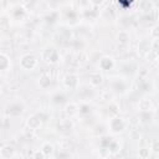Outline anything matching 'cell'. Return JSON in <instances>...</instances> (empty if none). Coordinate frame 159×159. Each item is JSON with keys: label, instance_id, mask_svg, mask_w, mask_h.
<instances>
[{"label": "cell", "instance_id": "obj_21", "mask_svg": "<svg viewBox=\"0 0 159 159\" xmlns=\"http://www.w3.org/2000/svg\"><path fill=\"white\" fill-rule=\"evenodd\" d=\"M138 154H139V157L142 159H147L149 157V149L148 148H140L139 152H138Z\"/></svg>", "mask_w": 159, "mask_h": 159}, {"label": "cell", "instance_id": "obj_4", "mask_svg": "<svg viewBox=\"0 0 159 159\" xmlns=\"http://www.w3.org/2000/svg\"><path fill=\"white\" fill-rule=\"evenodd\" d=\"M42 56H43V60H46V61L50 62V63H56V62L58 61V53H57V51L53 50V48L46 50Z\"/></svg>", "mask_w": 159, "mask_h": 159}, {"label": "cell", "instance_id": "obj_24", "mask_svg": "<svg viewBox=\"0 0 159 159\" xmlns=\"http://www.w3.org/2000/svg\"><path fill=\"white\" fill-rule=\"evenodd\" d=\"M65 96L63 94H56V96H53V102L55 103H63L65 102Z\"/></svg>", "mask_w": 159, "mask_h": 159}, {"label": "cell", "instance_id": "obj_25", "mask_svg": "<svg viewBox=\"0 0 159 159\" xmlns=\"http://www.w3.org/2000/svg\"><path fill=\"white\" fill-rule=\"evenodd\" d=\"M113 87H114V89H116V91H118V92H123V89H124V84H123L122 82H120V83H118V82H117V83H114V86H113Z\"/></svg>", "mask_w": 159, "mask_h": 159}, {"label": "cell", "instance_id": "obj_17", "mask_svg": "<svg viewBox=\"0 0 159 159\" xmlns=\"http://www.w3.org/2000/svg\"><path fill=\"white\" fill-rule=\"evenodd\" d=\"M138 48H139L140 51H150V50H149V43H148V41H145V40H142V41L138 43Z\"/></svg>", "mask_w": 159, "mask_h": 159}, {"label": "cell", "instance_id": "obj_15", "mask_svg": "<svg viewBox=\"0 0 159 159\" xmlns=\"http://www.w3.org/2000/svg\"><path fill=\"white\" fill-rule=\"evenodd\" d=\"M77 111H78V108H77V106L75 103H70V104L66 106V113L70 114V116H73Z\"/></svg>", "mask_w": 159, "mask_h": 159}, {"label": "cell", "instance_id": "obj_12", "mask_svg": "<svg viewBox=\"0 0 159 159\" xmlns=\"http://www.w3.org/2000/svg\"><path fill=\"white\" fill-rule=\"evenodd\" d=\"M9 65H10V61H9L7 55L1 53V55H0V68H1V70H6Z\"/></svg>", "mask_w": 159, "mask_h": 159}, {"label": "cell", "instance_id": "obj_3", "mask_svg": "<svg viewBox=\"0 0 159 159\" xmlns=\"http://www.w3.org/2000/svg\"><path fill=\"white\" fill-rule=\"evenodd\" d=\"M109 127L112 129V132L114 133H119L122 132L124 128H125V123L122 118H118V117H114L111 119V123H109Z\"/></svg>", "mask_w": 159, "mask_h": 159}, {"label": "cell", "instance_id": "obj_10", "mask_svg": "<svg viewBox=\"0 0 159 159\" xmlns=\"http://www.w3.org/2000/svg\"><path fill=\"white\" fill-rule=\"evenodd\" d=\"M102 78L103 77L99 73H91V76H89V83L92 86H99L102 83Z\"/></svg>", "mask_w": 159, "mask_h": 159}, {"label": "cell", "instance_id": "obj_1", "mask_svg": "<svg viewBox=\"0 0 159 159\" xmlns=\"http://www.w3.org/2000/svg\"><path fill=\"white\" fill-rule=\"evenodd\" d=\"M20 65L24 70H34L37 65V60L34 55H24L20 60Z\"/></svg>", "mask_w": 159, "mask_h": 159}, {"label": "cell", "instance_id": "obj_26", "mask_svg": "<svg viewBox=\"0 0 159 159\" xmlns=\"http://www.w3.org/2000/svg\"><path fill=\"white\" fill-rule=\"evenodd\" d=\"M109 109H111V112H112L113 114H117V113H118V106H117L116 103H111V104H109Z\"/></svg>", "mask_w": 159, "mask_h": 159}, {"label": "cell", "instance_id": "obj_19", "mask_svg": "<svg viewBox=\"0 0 159 159\" xmlns=\"http://www.w3.org/2000/svg\"><path fill=\"white\" fill-rule=\"evenodd\" d=\"M14 16L16 17V19H19V17H24V15H25V10H24V7H16L15 10H14Z\"/></svg>", "mask_w": 159, "mask_h": 159}, {"label": "cell", "instance_id": "obj_20", "mask_svg": "<svg viewBox=\"0 0 159 159\" xmlns=\"http://www.w3.org/2000/svg\"><path fill=\"white\" fill-rule=\"evenodd\" d=\"M78 111H80L81 114H88L91 112V107L88 104H81L80 108H78Z\"/></svg>", "mask_w": 159, "mask_h": 159}, {"label": "cell", "instance_id": "obj_7", "mask_svg": "<svg viewBox=\"0 0 159 159\" xmlns=\"http://www.w3.org/2000/svg\"><path fill=\"white\" fill-rule=\"evenodd\" d=\"M40 124H41L40 116H31V117L27 119V125H29L31 129H36V128H39Z\"/></svg>", "mask_w": 159, "mask_h": 159}, {"label": "cell", "instance_id": "obj_29", "mask_svg": "<svg viewBox=\"0 0 159 159\" xmlns=\"http://www.w3.org/2000/svg\"><path fill=\"white\" fill-rule=\"evenodd\" d=\"M157 112H158V114H159V108H158V111H157Z\"/></svg>", "mask_w": 159, "mask_h": 159}, {"label": "cell", "instance_id": "obj_16", "mask_svg": "<svg viewBox=\"0 0 159 159\" xmlns=\"http://www.w3.org/2000/svg\"><path fill=\"white\" fill-rule=\"evenodd\" d=\"M128 40H129V36H128V34H127L125 31H120V32L118 34V41H119L120 43H125Z\"/></svg>", "mask_w": 159, "mask_h": 159}, {"label": "cell", "instance_id": "obj_23", "mask_svg": "<svg viewBox=\"0 0 159 159\" xmlns=\"http://www.w3.org/2000/svg\"><path fill=\"white\" fill-rule=\"evenodd\" d=\"M140 118H142V122H149L150 120V118H152V116H150V113H149V111L148 112H142L140 113Z\"/></svg>", "mask_w": 159, "mask_h": 159}, {"label": "cell", "instance_id": "obj_13", "mask_svg": "<svg viewBox=\"0 0 159 159\" xmlns=\"http://www.w3.org/2000/svg\"><path fill=\"white\" fill-rule=\"evenodd\" d=\"M150 108V101L149 99H140L139 102V109L142 112H148Z\"/></svg>", "mask_w": 159, "mask_h": 159}, {"label": "cell", "instance_id": "obj_11", "mask_svg": "<svg viewBox=\"0 0 159 159\" xmlns=\"http://www.w3.org/2000/svg\"><path fill=\"white\" fill-rule=\"evenodd\" d=\"M50 83H51V78L47 75H42L39 80V84L41 88H47L50 86Z\"/></svg>", "mask_w": 159, "mask_h": 159}, {"label": "cell", "instance_id": "obj_6", "mask_svg": "<svg viewBox=\"0 0 159 159\" xmlns=\"http://www.w3.org/2000/svg\"><path fill=\"white\" fill-rule=\"evenodd\" d=\"M113 65H114V62H113V60H112L111 57H103V58H101V61H99V67H101L102 70H104V71L111 70V68L113 67Z\"/></svg>", "mask_w": 159, "mask_h": 159}, {"label": "cell", "instance_id": "obj_8", "mask_svg": "<svg viewBox=\"0 0 159 159\" xmlns=\"http://www.w3.org/2000/svg\"><path fill=\"white\" fill-rule=\"evenodd\" d=\"M66 87H70V88H75L77 86V77L75 75H67L63 80Z\"/></svg>", "mask_w": 159, "mask_h": 159}, {"label": "cell", "instance_id": "obj_18", "mask_svg": "<svg viewBox=\"0 0 159 159\" xmlns=\"http://www.w3.org/2000/svg\"><path fill=\"white\" fill-rule=\"evenodd\" d=\"M158 55H159V52L157 50H150L147 55V58H148V61H154V60H157Z\"/></svg>", "mask_w": 159, "mask_h": 159}, {"label": "cell", "instance_id": "obj_5", "mask_svg": "<svg viewBox=\"0 0 159 159\" xmlns=\"http://www.w3.org/2000/svg\"><path fill=\"white\" fill-rule=\"evenodd\" d=\"M14 154V148L11 145H2L1 149H0V155L2 159H10Z\"/></svg>", "mask_w": 159, "mask_h": 159}, {"label": "cell", "instance_id": "obj_22", "mask_svg": "<svg viewBox=\"0 0 159 159\" xmlns=\"http://www.w3.org/2000/svg\"><path fill=\"white\" fill-rule=\"evenodd\" d=\"M150 36H152L153 39H155V40L159 39V25H157V26H154V27L152 29V31H150Z\"/></svg>", "mask_w": 159, "mask_h": 159}, {"label": "cell", "instance_id": "obj_9", "mask_svg": "<svg viewBox=\"0 0 159 159\" xmlns=\"http://www.w3.org/2000/svg\"><path fill=\"white\" fill-rule=\"evenodd\" d=\"M72 127H73V124L70 119H62V120H60V123L57 125L58 130H71Z\"/></svg>", "mask_w": 159, "mask_h": 159}, {"label": "cell", "instance_id": "obj_2", "mask_svg": "<svg viewBox=\"0 0 159 159\" xmlns=\"http://www.w3.org/2000/svg\"><path fill=\"white\" fill-rule=\"evenodd\" d=\"M24 112V106L20 103H12L6 108V114L10 117H19Z\"/></svg>", "mask_w": 159, "mask_h": 159}, {"label": "cell", "instance_id": "obj_28", "mask_svg": "<svg viewBox=\"0 0 159 159\" xmlns=\"http://www.w3.org/2000/svg\"><path fill=\"white\" fill-rule=\"evenodd\" d=\"M152 149L154 150V152H159V140H155V142H153V144H152Z\"/></svg>", "mask_w": 159, "mask_h": 159}, {"label": "cell", "instance_id": "obj_27", "mask_svg": "<svg viewBox=\"0 0 159 159\" xmlns=\"http://www.w3.org/2000/svg\"><path fill=\"white\" fill-rule=\"evenodd\" d=\"M43 157H45V154L42 153V150H37L34 154V159H43Z\"/></svg>", "mask_w": 159, "mask_h": 159}, {"label": "cell", "instance_id": "obj_14", "mask_svg": "<svg viewBox=\"0 0 159 159\" xmlns=\"http://www.w3.org/2000/svg\"><path fill=\"white\" fill-rule=\"evenodd\" d=\"M41 150H42V153H43L45 155H50V154L53 152V147H52V144H50V143H43L42 147H41Z\"/></svg>", "mask_w": 159, "mask_h": 159}]
</instances>
